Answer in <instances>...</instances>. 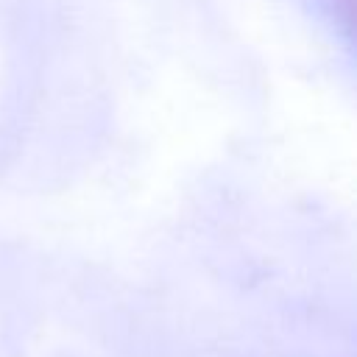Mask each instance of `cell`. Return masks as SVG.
<instances>
[]
</instances>
